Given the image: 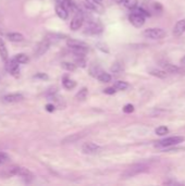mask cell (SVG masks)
<instances>
[{"label":"cell","instance_id":"83f0119b","mask_svg":"<svg viewBox=\"0 0 185 186\" xmlns=\"http://www.w3.org/2000/svg\"><path fill=\"white\" fill-rule=\"evenodd\" d=\"M124 7H126L127 9H134V8L137 7V0H122L121 1Z\"/></svg>","mask_w":185,"mask_h":186},{"label":"cell","instance_id":"277c9868","mask_svg":"<svg viewBox=\"0 0 185 186\" xmlns=\"http://www.w3.org/2000/svg\"><path fill=\"white\" fill-rule=\"evenodd\" d=\"M83 22H84L83 13L77 10L75 12V15L73 17V19H72V21H71L70 23V28L72 29V31H77V29H80L81 27H82Z\"/></svg>","mask_w":185,"mask_h":186},{"label":"cell","instance_id":"7bdbcfd3","mask_svg":"<svg viewBox=\"0 0 185 186\" xmlns=\"http://www.w3.org/2000/svg\"><path fill=\"white\" fill-rule=\"evenodd\" d=\"M0 34H1V29H0Z\"/></svg>","mask_w":185,"mask_h":186},{"label":"cell","instance_id":"d6a6232c","mask_svg":"<svg viewBox=\"0 0 185 186\" xmlns=\"http://www.w3.org/2000/svg\"><path fill=\"white\" fill-rule=\"evenodd\" d=\"M111 71L113 72V73H120V72L122 71V65L120 63H115L112 65Z\"/></svg>","mask_w":185,"mask_h":186},{"label":"cell","instance_id":"836d02e7","mask_svg":"<svg viewBox=\"0 0 185 186\" xmlns=\"http://www.w3.org/2000/svg\"><path fill=\"white\" fill-rule=\"evenodd\" d=\"M123 111H124L125 113H132L134 111V106L131 105V103H127V105H125L124 107H123Z\"/></svg>","mask_w":185,"mask_h":186},{"label":"cell","instance_id":"ffe728a7","mask_svg":"<svg viewBox=\"0 0 185 186\" xmlns=\"http://www.w3.org/2000/svg\"><path fill=\"white\" fill-rule=\"evenodd\" d=\"M7 37L10 42L13 43H20L24 40V36L22 34H20V33H8Z\"/></svg>","mask_w":185,"mask_h":186},{"label":"cell","instance_id":"d6986e66","mask_svg":"<svg viewBox=\"0 0 185 186\" xmlns=\"http://www.w3.org/2000/svg\"><path fill=\"white\" fill-rule=\"evenodd\" d=\"M86 29H87L86 33H88V34H99V33L102 32V26L97 24V23H92L89 26H87Z\"/></svg>","mask_w":185,"mask_h":186},{"label":"cell","instance_id":"9a60e30c","mask_svg":"<svg viewBox=\"0 0 185 186\" xmlns=\"http://www.w3.org/2000/svg\"><path fill=\"white\" fill-rule=\"evenodd\" d=\"M56 13L61 20H66L69 17V11L61 5V3H57L56 6Z\"/></svg>","mask_w":185,"mask_h":186},{"label":"cell","instance_id":"484cf974","mask_svg":"<svg viewBox=\"0 0 185 186\" xmlns=\"http://www.w3.org/2000/svg\"><path fill=\"white\" fill-rule=\"evenodd\" d=\"M61 68L66 70V71H70V72H73L76 70L77 66L75 65V63H71V62H62L61 63Z\"/></svg>","mask_w":185,"mask_h":186},{"label":"cell","instance_id":"4dcf8cb0","mask_svg":"<svg viewBox=\"0 0 185 186\" xmlns=\"http://www.w3.org/2000/svg\"><path fill=\"white\" fill-rule=\"evenodd\" d=\"M169 133V128L167 126H159L156 128V134L159 136H163V135H167Z\"/></svg>","mask_w":185,"mask_h":186},{"label":"cell","instance_id":"603a6c76","mask_svg":"<svg viewBox=\"0 0 185 186\" xmlns=\"http://www.w3.org/2000/svg\"><path fill=\"white\" fill-rule=\"evenodd\" d=\"M85 43L84 42H81V40H76V39H71L69 38L66 40V46L69 48H72V47H76V46H85Z\"/></svg>","mask_w":185,"mask_h":186},{"label":"cell","instance_id":"8fae6325","mask_svg":"<svg viewBox=\"0 0 185 186\" xmlns=\"http://www.w3.org/2000/svg\"><path fill=\"white\" fill-rule=\"evenodd\" d=\"M85 133H74V134H71L69 136H66V138L62 140V144H70V143H75L77 140H80L82 137L85 136Z\"/></svg>","mask_w":185,"mask_h":186},{"label":"cell","instance_id":"f1b7e54d","mask_svg":"<svg viewBox=\"0 0 185 186\" xmlns=\"http://www.w3.org/2000/svg\"><path fill=\"white\" fill-rule=\"evenodd\" d=\"M75 65L76 66H81V68H85L86 66V60H85V56H77L76 54L75 57Z\"/></svg>","mask_w":185,"mask_h":186},{"label":"cell","instance_id":"5bb4252c","mask_svg":"<svg viewBox=\"0 0 185 186\" xmlns=\"http://www.w3.org/2000/svg\"><path fill=\"white\" fill-rule=\"evenodd\" d=\"M17 168H19V166H10V168H7V169H5L1 173H0V176H2L5 179L11 177V176H15L17 175Z\"/></svg>","mask_w":185,"mask_h":186},{"label":"cell","instance_id":"74e56055","mask_svg":"<svg viewBox=\"0 0 185 186\" xmlns=\"http://www.w3.org/2000/svg\"><path fill=\"white\" fill-rule=\"evenodd\" d=\"M153 9L158 10V11H161V10H162V7H161L158 2H156V3H153Z\"/></svg>","mask_w":185,"mask_h":186},{"label":"cell","instance_id":"4316f807","mask_svg":"<svg viewBox=\"0 0 185 186\" xmlns=\"http://www.w3.org/2000/svg\"><path fill=\"white\" fill-rule=\"evenodd\" d=\"M113 87H115L117 91H125V89H127V88H129V84H127L126 82L118 81V82H115V83Z\"/></svg>","mask_w":185,"mask_h":186},{"label":"cell","instance_id":"8992f818","mask_svg":"<svg viewBox=\"0 0 185 186\" xmlns=\"http://www.w3.org/2000/svg\"><path fill=\"white\" fill-rule=\"evenodd\" d=\"M100 150V147L98 145H96L95 143L88 142L85 143V144L82 146V152L85 154H97Z\"/></svg>","mask_w":185,"mask_h":186},{"label":"cell","instance_id":"e0dca14e","mask_svg":"<svg viewBox=\"0 0 185 186\" xmlns=\"http://www.w3.org/2000/svg\"><path fill=\"white\" fill-rule=\"evenodd\" d=\"M148 73L153 76H156L158 78H167L168 77V72L163 71V70H159V69H150L148 70Z\"/></svg>","mask_w":185,"mask_h":186},{"label":"cell","instance_id":"e575fe53","mask_svg":"<svg viewBox=\"0 0 185 186\" xmlns=\"http://www.w3.org/2000/svg\"><path fill=\"white\" fill-rule=\"evenodd\" d=\"M115 91H117V89L115 87H108L104 91V93L107 94V95H113V94H115Z\"/></svg>","mask_w":185,"mask_h":186},{"label":"cell","instance_id":"60d3db41","mask_svg":"<svg viewBox=\"0 0 185 186\" xmlns=\"http://www.w3.org/2000/svg\"><path fill=\"white\" fill-rule=\"evenodd\" d=\"M117 1H118V2H121V1H122V0H117Z\"/></svg>","mask_w":185,"mask_h":186},{"label":"cell","instance_id":"3957f363","mask_svg":"<svg viewBox=\"0 0 185 186\" xmlns=\"http://www.w3.org/2000/svg\"><path fill=\"white\" fill-rule=\"evenodd\" d=\"M183 142H184V137L183 136H172V137H168V138H164V140H159V142H157L156 146L170 147V146H174V145H179Z\"/></svg>","mask_w":185,"mask_h":186},{"label":"cell","instance_id":"7402d4cb","mask_svg":"<svg viewBox=\"0 0 185 186\" xmlns=\"http://www.w3.org/2000/svg\"><path fill=\"white\" fill-rule=\"evenodd\" d=\"M62 84H63L64 88H66V89H72V88H74L76 86L75 81L66 77H66H63V80H62Z\"/></svg>","mask_w":185,"mask_h":186},{"label":"cell","instance_id":"9c48e42d","mask_svg":"<svg viewBox=\"0 0 185 186\" xmlns=\"http://www.w3.org/2000/svg\"><path fill=\"white\" fill-rule=\"evenodd\" d=\"M50 40H49L48 38H45L44 40H42V42L39 43L38 46L36 47V50H35V54H37V56H42V54H44L45 52L47 51L49 49V46H50Z\"/></svg>","mask_w":185,"mask_h":186},{"label":"cell","instance_id":"30bf717a","mask_svg":"<svg viewBox=\"0 0 185 186\" xmlns=\"http://www.w3.org/2000/svg\"><path fill=\"white\" fill-rule=\"evenodd\" d=\"M24 99L22 94H9V95H6L3 97V101L7 103H15V102H20Z\"/></svg>","mask_w":185,"mask_h":186},{"label":"cell","instance_id":"5b68a950","mask_svg":"<svg viewBox=\"0 0 185 186\" xmlns=\"http://www.w3.org/2000/svg\"><path fill=\"white\" fill-rule=\"evenodd\" d=\"M129 19H130V22L134 25L135 27H141V26H143L144 23H145V19H146V17H144L143 14H141V13L132 11Z\"/></svg>","mask_w":185,"mask_h":186},{"label":"cell","instance_id":"8d00e7d4","mask_svg":"<svg viewBox=\"0 0 185 186\" xmlns=\"http://www.w3.org/2000/svg\"><path fill=\"white\" fill-rule=\"evenodd\" d=\"M46 110L49 111V112H54V111H55V106L52 105V103H48V105L46 106Z\"/></svg>","mask_w":185,"mask_h":186},{"label":"cell","instance_id":"cb8c5ba5","mask_svg":"<svg viewBox=\"0 0 185 186\" xmlns=\"http://www.w3.org/2000/svg\"><path fill=\"white\" fill-rule=\"evenodd\" d=\"M99 3L100 2H97L96 0H86V7L90 10H94V11L99 10Z\"/></svg>","mask_w":185,"mask_h":186},{"label":"cell","instance_id":"44dd1931","mask_svg":"<svg viewBox=\"0 0 185 186\" xmlns=\"http://www.w3.org/2000/svg\"><path fill=\"white\" fill-rule=\"evenodd\" d=\"M96 78H97L98 81L101 82V83H109V82H111V80H112L111 75H110L109 73H106V72L102 71V70L98 73Z\"/></svg>","mask_w":185,"mask_h":186},{"label":"cell","instance_id":"2e32d148","mask_svg":"<svg viewBox=\"0 0 185 186\" xmlns=\"http://www.w3.org/2000/svg\"><path fill=\"white\" fill-rule=\"evenodd\" d=\"M0 58L3 62H7L9 59V54H8V49L6 47V44L3 42V39L0 37Z\"/></svg>","mask_w":185,"mask_h":186},{"label":"cell","instance_id":"4fadbf2b","mask_svg":"<svg viewBox=\"0 0 185 186\" xmlns=\"http://www.w3.org/2000/svg\"><path fill=\"white\" fill-rule=\"evenodd\" d=\"M161 65H162L163 68L166 69V71L168 72V73L178 74V73H181V72L183 71V70H182L181 68H179V66L174 65V64L168 63V62H162V63H161Z\"/></svg>","mask_w":185,"mask_h":186},{"label":"cell","instance_id":"52a82bcc","mask_svg":"<svg viewBox=\"0 0 185 186\" xmlns=\"http://www.w3.org/2000/svg\"><path fill=\"white\" fill-rule=\"evenodd\" d=\"M6 63H7L6 64V70H7L10 74H12V75H14V76H17V74H19V72H20V70H19V64L20 63L19 62L13 58L12 60L7 61Z\"/></svg>","mask_w":185,"mask_h":186},{"label":"cell","instance_id":"f546056e","mask_svg":"<svg viewBox=\"0 0 185 186\" xmlns=\"http://www.w3.org/2000/svg\"><path fill=\"white\" fill-rule=\"evenodd\" d=\"M14 59L17 60V62H19L20 64H23V63H26V62H28V57H27L26 54H15Z\"/></svg>","mask_w":185,"mask_h":186},{"label":"cell","instance_id":"7c38bea8","mask_svg":"<svg viewBox=\"0 0 185 186\" xmlns=\"http://www.w3.org/2000/svg\"><path fill=\"white\" fill-rule=\"evenodd\" d=\"M184 33H185V19H183L180 20L179 22H176V24L174 25L173 34L176 35V36H181Z\"/></svg>","mask_w":185,"mask_h":186},{"label":"cell","instance_id":"7a4b0ae2","mask_svg":"<svg viewBox=\"0 0 185 186\" xmlns=\"http://www.w3.org/2000/svg\"><path fill=\"white\" fill-rule=\"evenodd\" d=\"M147 169H148V168H147L145 164H135V166H131V168L125 170V171L122 173V177H124V179H126V177H132V176L137 175V174L147 171Z\"/></svg>","mask_w":185,"mask_h":186},{"label":"cell","instance_id":"ab89813d","mask_svg":"<svg viewBox=\"0 0 185 186\" xmlns=\"http://www.w3.org/2000/svg\"><path fill=\"white\" fill-rule=\"evenodd\" d=\"M96 1H97V2H101L102 0H96Z\"/></svg>","mask_w":185,"mask_h":186},{"label":"cell","instance_id":"ba28073f","mask_svg":"<svg viewBox=\"0 0 185 186\" xmlns=\"http://www.w3.org/2000/svg\"><path fill=\"white\" fill-rule=\"evenodd\" d=\"M17 175L23 177V179H24L26 182H31L33 179H34V174L29 171L28 169L24 168V166H19V168H17Z\"/></svg>","mask_w":185,"mask_h":186},{"label":"cell","instance_id":"ac0fdd59","mask_svg":"<svg viewBox=\"0 0 185 186\" xmlns=\"http://www.w3.org/2000/svg\"><path fill=\"white\" fill-rule=\"evenodd\" d=\"M70 49L72 50V52H73L74 54H77V56H85V54H87V51H88L87 45H85V46L72 47V48H70Z\"/></svg>","mask_w":185,"mask_h":186},{"label":"cell","instance_id":"b9f144b4","mask_svg":"<svg viewBox=\"0 0 185 186\" xmlns=\"http://www.w3.org/2000/svg\"><path fill=\"white\" fill-rule=\"evenodd\" d=\"M60 1H61V0H58V2H60Z\"/></svg>","mask_w":185,"mask_h":186},{"label":"cell","instance_id":"d4e9b609","mask_svg":"<svg viewBox=\"0 0 185 186\" xmlns=\"http://www.w3.org/2000/svg\"><path fill=\"white\" fill-rule=\"evenodd\" d=\"M87 95H88L87 88L84 87V88H82V89H81V91H78L77 94H76V95H75V98H76V99H77V100L83 101V100H85V99H86Z\"/></svg>","mask_w":185,"mask_h":186},{"label":"cell","instance_id":"1f68e13d","mask_svg":"<svg viewBox=\"0 0 185 186\" xmlns=\"http://www.w3.org/2000/svg\"><path fill=\"white\" fill-rule=\"evenodd\" d=\"M9 156H8L6 152H2V151H0V164H3L6 163L7 161H9Z\"/></svg>","mask_w":185,"mask_h":186},{"label":"cell","instance_id":"f35d334b","mask_svg":"<svg viewBox=\"0 0 185 186\" xmlns=\"http://www.w3.org/2000/svg\"><path fill=\"white\" fill-rule=\"evenodd\" d=\"M181 64H182V65H185V56L181 59Z\"/></svg>","mask_w":185,"mask_h":186},{"label":"cell","instance_id":"d590c367","mask_svg":"<svg viewBox=\"0 0 185 186\" xmlns=\"http://www.w3.org/2000/svg\"><path fill=\"white\" fill-rule=\"evenodd\" d=\"M34 77L35 78H42V80H47L48 76H47V74H45V73H38V74H36Z\"/></svg>","mask_w":185,"mask_h":186},{"label":"cell","instance_id":"6da1fadb","mask_svg":"<svg viewBox=\"0 0 185 186\" xmlns=\"http://www.w3.org/2000/svg\"><path fill=\"white\" fill-rule=\"evenodd\" d=\"M143 35L146 38L155 39V40H159L166 37L167 33L164 29L159 28V27H153V28H147L143 32Z\"/></svg>","mask_w":185,"mask_h":186}]
</instances>
